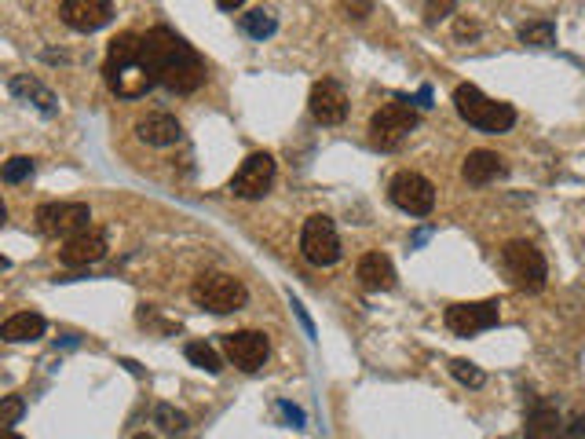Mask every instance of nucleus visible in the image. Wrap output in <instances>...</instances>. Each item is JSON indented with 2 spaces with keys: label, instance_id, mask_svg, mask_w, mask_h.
<instances>
[{
  "label": "nucleus",
  "instance_id": "obj_1",
  "mask_svg": "<svg viewBox=\"0 0 585 439\" xmlns=\"http://www.w3.org/2000/svg\"><path fill=\"white\" fill-rule=\"evenodd\" d=\"M143 48H147V59H150V66H154L158 85H165V88L176 92V96H187V92H198V88H201V81H205V63H201V56H198L183 37H176V34L165 30V26H154V30H147Z\"/></svg>",
  "mask_w": 585,
  "mask_h": 439
},
{
  "label": "nucleus",
  "instance_id": "obj_2",
  "mask_svg": "<svg viewBox=\"0 0 585 439\" xmlns=\"http://www.w3.org/2000/svg\"><path fill=\"white\" fill-rule=\"evenodd\" d=\"M103 77H107V88L114 96H121V99H139L158 85L139 34H121V37L110 41V52H107V63H103Z\"/></svg>",
  "mask_w": 585,
  "mask_h": 439
},
{
  "label": "nucleus",
  "instance_id": "obj_3",
  "mask_svg": "<svg viewBox=\"0 0 585 439\" xmlns=\"http://www.w3.org/2000/svg\"><path fill=\"white\" fill-rule=\"evenodd\" d=\"M454 110L465 125L479 128V132H490V136H501L516 125V110L508 103H498L490 96H483L476 85H457L454 88Z\"/></svg>",
  "mask_w": 585,
  "mask_h": 439
},
{
  "label": "nucleus",
  "instance_id": "obj_4",
  "mask_svg": "<svg viewBox=\"0 0 585 439\" xmlns=\"http://www.w3.org/2000/svg\"><path fill=\"white\" fill-rule=\"evenodd\" d=\"M190 301L212 315H231V311H241L245 301H249V290L234 279V275H223V271H209L201 279H194L190 286Z\"/></svg>",
  "mask_w": 585,
  "mask_h": 439
},
{
  "label": "nucleus",
  "instance_id": "obj_5",
  "mask_svg": "<svg viewBox=\"0 0 585 439\" xmlns=\"http://www.w3.org/2000/svg\"><path fill=\"white\" fill-rule=\"evenodd\" d=\"M501 268H505V275L512 279L516 290H523V293H541V290H545L549 264H545V257H541L538 246H530V242H523V239L508 242V246L501 250Z\"/></svg>",
  "mask_w": 585,
  "mask_h": 439
},
{
  "label": "nucleus",
  "instance_id": "obj_6",
  "mask_svg": "<svg viewBox=\"0 0 585 439\" xmlns=\"http://www.w3.org/2000/svg\"><path fill=\"white\" fill-rule=\"evenodd\" d=\"M421 125V114L417 107H410L406 99H395V103H385L374 117H370V139L374 147L381 150H395L403 147V139Z\"/></svg>",
  "mask_w": 585,
  "mask_h": 439
},
{
  "label": "nucleus",
  "instance_id": "obj_7",
  "mask_svg": "<svg viewBox=\"0 0 585 439\" xmlns=\"http://www.w3.org/2000/svg\"><path fill=\"white\" fill-rule=\"evenodd\" d=\"M92 209L85 201H48L37 209V231L48 239H74L88 231Z\"/></svg>",
  "mask_w": 585,
  "mask_h": 439
},
{
  "label": "nucleus",
  "instance_id": "obj_8",
  "mask_svg": "<svg viewBox=\"0 0 585 439\" xmlns=\"http://www.w3.org/2000/svg\"><path fill=\"white\" fill-rule=\"evenodd\" d=\"M301 253L315 268H330L341 260V239H337V228L330 216H323V212L308 216V224L301 231Z\"/></svg>",
  "mask_w": 585,
  "mask_h": 439
},
{
  "label": "nucleus",
  "instance_id": "obj_9",
  "mask_svg": "<svg viewBox=\"0 0 585 439\" xmlns=\"http://www.w3.org/2000/svg\"><path fill=\"white\" fill-rule=\"evenodd\" d=\"M388 198L395 209L410 212V216H428L436 209V187L421 176V172H399L392 183H388Z\"/></svg>",
  "mask_w": 585,
  "mask_h": 439
},
{
  "label": "nucleus",
  "instance_id": "obj_10",
  "mask_svg": "<svg viewBox=\"0 0 585 439\" xmlns=\"http://www.w3.org/2000/svg\"><path fill=\"white\" fill-rule=\"evenodd\" d=\"M271 183H274V158L260 150V154H249V158L241 161V168H238L234 179H231V190H234V198L260 201V198L271 190Z\"/></svg>",
  "mask_w": 585,
  "mask_h": 439
},
{
  "label": "nucleus",
  "instance_id": "obj_11",
  "mask_svg": "<svg viewBox=\"0 0 585 439\" xmlns=\"http://www.w3.org/2000/svg\"><path fill=\"white\" fill-rule=\"evenodd\" d=\"M498 301H472V304H450L446 308V330L457 337H476L490 326H498Z\"/></svg>",
  "mask_w": 585,
  "mask_h": 439
},
{
  "label": "nucleus",
  "instance_id": "obj_12",
  "mask_svg": "<svg viewBox=\"0 0 585 439\" xmlns=\"http://www.w3.org/2000/svg\"><path fill=\"white\" fill-rule=\"evenodd\" d=\"M223 352H227V359H231L238 370L256 373V370L267 362L271 344H267V337L256 333V330H238V333H227V337H223Z\"/></svg>",
  "mask_w": 585,
  "mask_h": 439
},
{
  "label": "nucleus",
  "instance_id": "obj_13",
  "mask_svg": "<svg viewBox=\"0 0 585 439\" xmlns=\"http://www.w3.org/2000/svg\"><path fill=\"white\" fill-rule=\"evenodd\" d=\"M114 5L110 0H63V23L77 34H96L110 23Z\"/></svg>",
  "mask_w": 585,
  "mask_h": 439
},
{
  "label": "nucleus",
  "instance_id": "obj_14",
  "mask_svg": "<svg viewBox=\"0 0 585 439\" xmlns=\"http://www.w3.org/2000/svg\"><path fill=\"white\" fill-rule=\"evenodd\" d=\"M308 107H312V117L319 125H341L348 117V96L337 81H319L308 96Z\"/></svg>",
  "mask_w": 585,
  "mask_h": 439
},
{
  "label": "nucleus",
  "instance_id": "obj_15",
  "mask_svg": "<svg viewBox=\"0 0 585 439\" xmlns=\"http://www.w3.org/2000/svg\"><path fill=\"white\" fill-rule=\"evenodd\" d=\"M563 417L552 403L534 399L527 410V424H523V439H563Z\"/></svg>",
  "mask_w": 585,
  "mask_h": 439
},
{
  "label": "nucleus",
  "instance_id": "obj_16",
  "mask_svg": "<svg viewBox=\"0 0 585 439\" xmlns=\"http://www.w3.org/2000/svg\"><path fill=\"white\" fill-rule=\"evenodd\" d=\"M505 172H508V165H505V158L494 154V150H472V154L465 158V165H461V176H465V183H472V187H487V183L501 179Z\"/></svg>",
  "mask_w": 585,
  "mask_h": 439
},
{
  "label": "nucleus",
  "instance_id": "obj_17",
  "mask_svg": "<svg viewBox=\"0 0 585 439\" xmlns=\"http://www.w3.org/2000/svg\"><path fill=\"white\" fill-rule=\"evenodd\" d=\"M107 257V235L103 231H81L74 239H67L63 246V264L70 268H85V264H96Z\"/></svg>",
  "mask_w": 585,
  "mask_h": 439
},
{
  "label": "nucleus",
  "instance_id": "obj_18",
  "mask_svg": "<svg viewBox=\"0 0 585 439\" xmlns=\"http://www.w3.org/2000/svg\"><path fill=\"white\" fill-rule=\"evenodd\" d=\"M8 92L15 96V99H23V103H34L45 117H56L59 114V99H56V92L52 88H45L37 77H30V74H15L12 81H8Z\"/></svg>",
  "mask_w": 585,
  "mask_h": 439
},
{
  "label": "nucleus",
  "instance_id": "obj_19",
  "mask_svg": "<svg viewBox=\"0 0 585 439\" xmlns=\"http://www.w3.org/2000/svg\"><path fill=\"white\" fill-rule=\"evenodd\" d=\"M136 136L147 147H172V143H180L183 128H180V121L172 114H147V117H139Z\"/></svg>",
  "mask_w": 585,
  "mask_h": 439
},
{
  "label": "nucleus",
  "instance_id": "obj_20",
  "mask_svg": "<svg viewBox=\"0 0 585 439\" xmlns=\"http://www.w3.org/2000/svg\"><path fill=\"white\" fill-rule=\"evenodd\" d=\"M355 275H359V286L370 290V293H385V290L395 286V268H392V260L385 253H366L359 260Z\"/></svg>",
  "mask_w": 585,
  "mask_h": 439
},
{
  "label": "nucleus",
  "instance_id": "obj_21",
  "mask_svg": "<svg viewBox=\"0 0 585 439\" xmlns=\"http://www.w3.org/2000/svg\"><path fill=\"white\" fill-rule=\"evenodd\" d=\"M48 330L45 315L37 311H19L12 319H5V326H0V337H5L8 344H26V341H41Z\"/></svg>",
  "mask_w": 585,
  "mask_h": 439
},
{
  "label": "nucleus",
  "instance_id": "obj_22",
  "mask_svg": "<svg viewBox=\"0 0 585 439\" xmlns=\"http://www.w3.org/2000/svg\"><path fill=\"white\" fill-rule=\"evenodd\" d=\"M519 41L530 48H552L556 45V23L552 19H534L519 26Z\"/></svg>",
  "mask_w": 585,
  "mask_h": 439
},
{
  "label": "nucleus",
  "instance_id": "obj_23",
  "mask_svg": "<svg viewBox=\"0 0 585 439\" xmlns=\"http://www.w3.org/2000/svg\"><path fill=\"white\" fill-rule=\"evenodd\" d=\"M183 355H187L198 370H205V373H212V377L223 370V359H220V355H216V348H209L205 341H190V344L183 348Z\"/></svg>",
  "mask_w": 585,
  "mask_h": 439
},
{
  "label": "nucleus",
  "instance_id": "obj_24",
  "mask_svg": "<svg viewBox=\"0 0 585 439\" xmlns=\"http://www.w3.org/2000/svg\"><path fill=\"white\" fill-rule=\"evenodd\" d=\"M241 30H245L252 41H267V37L278 30V19H274L271 12H263V8H256V12L241 15Z\"/></svg>",
  "mask_w": 585,
  "mask_h": 439
},
{
  "label": "nucleus",
  "instance_id": "obj_25",
  "mask_svg": "<svg viewBox=\"0 0 585 439\" xmlns=\"http://www.w3.org/2000/svg\"><path fill=\"white\" fill-rule=\"evenodd\" d=\"M154 424H158L165 435H180V432L187 428V413L176 410V406H169V403H158V406H154Z\"/></svg>",
  "mask_w": 585,
  "mask_h": 439
},
{
  "label": "nucleus",
  "instance_id": "obj_26",
  "mask_svg": "<svg viewBox=\"0 0 585 439\" xmlns=\"http://www.w3.org/2000/svg\"><path fill=\"white\" fill-rule=\"evenodd\" d=\"M0 176H5V183H8V187L26 183V179L34 176V158H23V154L8 158V161H5V172H0Z\"/></svg>",
  "mask_w": 585,
  "mask_h": 439
},
{
  "label": "nucleus",
  "instance_id": "obj_27",
  "mask_svg": "<svg viewBox=\"0 0 585 439\" xmlns=\"http://www.w3.org/2000/svg\"><path fill=\"white\" fill-rule=\"evenodd\" d=\"M450 373H454L465 388H483V381H487V373H483L476 362H468V359H454V362H450Z\"/></svg>",
  "mask_w": 585,
  "mask_h": 439
},
{
  "label": "nucleus",
  "instance_id": "obj_28",
  "mask_svg": "<svg viewBox=\"0 0 585 439\" xmlns=\"http://www.w3.org/2000/svg\"><path fill=\"white\" fill-rule=\"evenodd\" d=\"M23 413H26V403L19 395H5V403H0V424L12 428V424H19Z\"/></svg>",
  "mask_w": 585,
  "mask_h": 439
},
{
  "label": "nucleus",
  "instance_id": "obj_29",
  "mask_svg": "<svg viewBox=\"0 0 585 439\" xmlns=\"http://www.w3.org/2000/svg\"><path fill=\"white\" fill-rule=\"evenodd\" d=\"M454 8H457V0H425V19L439 23V19L454 15Z\"/></svg>",
  "mask_w": 585,
  "mask_h": 439
},
{
  "label": "nucleus",
  "instance_id": "obj_30",
  "mask_svg": "<svg viewBox=\"0 0 585 439\" xmlns=\"http://www.w3.org/2000/svg\"><path fill=\"white\" fill-rule=\"evenodd\" d=\"M274 410H278V413L289 421V428H304V424H308L304 410H301V406H292V403H285V399H278V403H274Z\"/></svg>",
  "mask_w": 585,
  "mask_h": 439
},
{
  "label": "nucleus",
  "instance_id": "obj_31",
  "mask_svg": "<svg viewBox=\"0 0 585 439\" xmlns=\"http://www.w3.org/2000/svg\"><path fill=\"white\" fill-rule=\"evenodd\" d=\"M289 308H292V315H297V319H301V326H304V333H308V337L315 341V322H312V315L304 311V304H301L297 297H292V293H289Z\"/></svg>",
  "mask_w": 585,
  "mask_h": 439
},
{
  "label": "nucleus",
  "instance_id": "obj_32",
  "mask_svg": "<svg viewBox=\"0 0 585 439\" xmlns=\"http://www.w3.org/2000/svg\"><path fill=\"white\" fill-rule=\"evenodd\" d=\"M563 439H585V413H578V417L563 428Z\"/></svg>",
  "mask_w": 585,
  "mask_h": 439
},
{
  "label": "nucleus",
  "instance_id": "obj_33",
  "mask_svg": "<svg viewBox=\"0 0 585 439\" xmlns=\"http://www.w3.org/2000/svg\"><path fill=\"white\" fill-rule=\"evenodd\" d=\"M454 34H457V41H465V37H479V26H476V23H468V19H461Z\"/></svg>",
  "mask_w": 585,
  "mask_h": 439
},
{
  "label": "nucleus",
  "instance_id": "obj_34",
  "mask_svg": "<svg viewBox=\"0 0 585 439\" xmlns=\"http://www.w3.org/2000/svg\"><path fill=\"white\" fill-rule=\"evenodd\" d=\"M410 103H417V107H432V85H421L417 99H410Z\"/></svg>",
  "mask_w": 585,
  "mask_h": 439
},
{
  "label": "nucleus",
  "instance_id": "obj_35",
  "mask_svg": "<svg viewBox=\"0 0 585 439\" xmlns=\"http://www.w3.org/2000/svg\"><path fill=\"white\" fill-rule=\"evenodd\" d=\"M216 5H220V12H234V8L245 5V0H216Z\"/></svg>",
  "mask_w": 585,
  "mask_h": 439
},
{
  "label": "nucleus",
  "instance_id": "obj_36",
  "mask_svg": "<svg viewBox=\"0 0 585 439\" xmlns=\"http://www.w3.org/2000/svg\"><path fill=\"white\" fill-rule=\"evenodd\" d=\"M5 439H23L19 432H12V428H5Z\"/></svg>",
  "mask_w": 585,
  "mask_h": 439
},
{
  "label": "nucleus",
  "instance_id": "obj_37",
  "mask_svg": "<svg viewBox=\"0 0 585 439\" xmlns=\"http://www.w3.org/2000/svg\"><path fill=\"white\" fill-rule=\"evenodd\" d=\"M132 439H154V435H147V432H136V435H132Z\"/></svg>",
  "mask_w": 585,
  "mask_h": 439
}]
</instances>
